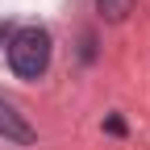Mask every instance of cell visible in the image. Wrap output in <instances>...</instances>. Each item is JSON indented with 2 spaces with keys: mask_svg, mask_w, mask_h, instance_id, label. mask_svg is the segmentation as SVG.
Here are the masks:
<instances>
[{
  "mask_svg": "<svg viewBox=\"0 0 150 150\" xmlns=\"http://www.w3.org/2000/svg\"><path fill=\"white\" fill-rule=\"evenodd\" d=\"M8 67L21 75V79H38L50 67V33L42 25H25L13 33L8 42Z\"/></svg>",
  "mask_w": 150,
  "mask_h": 150,
  "instance_id": "obj_1",
  "label": "cell"
},
{
  "mask_svg": "<svg viewBox=\"0 0 150 150\" xmlns=\"http://www.w3.org/2000/svg\"><path fill=\"white\" fill-rule=\"evenodd\" d=\"M0 138H8V142H33V129L29 121L17 112V104L0 92Z\"/></svg>",
  "mask_w": 150,
  "mask_h": 150,
  "instance_id": "obj_2",
  "label": "cell"
},
{
  "mask_svg": "<svg viewBox=\"0 0 150 150\" xmlns=\"http://www.w3.org/2000/svg\"><path fill=\"white\" fill-rule=\"evenodd\" d=\"M100 4V13L108 17V21H121V17L129 13V4H134V0H96Z\"/></svg>",
  "mask_w": 150,
  "mask_h": 150,
  "instance_id": "obj_3",
  "label": "cell"
}]
</instances>
